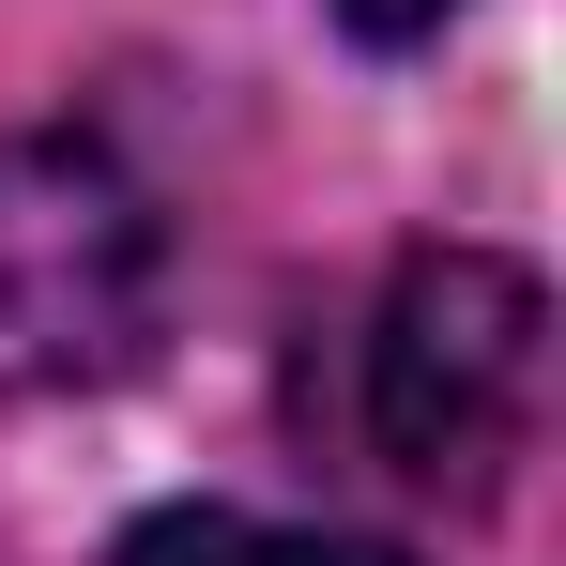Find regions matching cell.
Instances as JSON below:
<instances>
[{"mask_svg":"<svg viewBox=\"0 0 566 566\" xmlns=\"http://www.w3.org/2000/svg\"><path fill=\"white\" fill-rule=\"evenodd\" d=\"M536 398H552V291L490 245H429L398 261L368 337V429L398 474L429 490H490V474L536 444Z\"/></svg>","mask_w":566,"mask_h":566,"instance_id":"obj_2","label":"cell"},{"mask_svg":"<svg viewBox=\"0 0 566 566\" xmlns=\"http://www.w3.org/2000/svg\"><path fill=\"white\" fill-rule=\"evenodd\" d=\"M169 306V230L107 138H0V398H77L138 368Z\"/></svg>","mask_w":566,"mask_h":566,"instance_id":"obj_1","label":"cell"},{"mask_svg":"<svg viewBox=\"0 0 566 566\" xmlns=\"http://www.w3.org/2000/svg\"><path fill=\"white\" fill-rule=\"evenodd\" d=\"M123 566H413L382 552V536H306V521H245V505H169V521H138Z\"/></svg>","mask_w":566,"mask_h":566,"instance_id":"obj_3","label":"cell"},{"mask_svg":"<svg viewBox=\"0 0 566 566\" xmlns=\"http://www.w3.org/2000/svg\"><path fill=\"white\" fill-rule=\"evenodd\" d=\"M337 15H353V31H368V46H413V31H429V15H444V0H337Z\"/></svg>","mask_w":566,"mask_h":566,"instance_id":"obj_4","label":"cell"}]
</instances>
